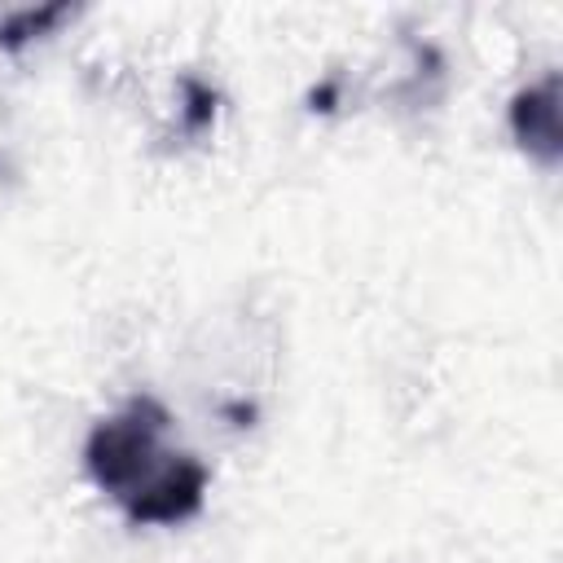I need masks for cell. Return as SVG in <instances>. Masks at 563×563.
<instances>
[{
	"label": "cell",
	"mask_w": 563,
	"mask_h": 563,
	"mask_svg": "<svg viewBox=\"0 0 563 563\" xmlns=\"http://www.w3.org/2000/svg\"><path fill=\"white\" fill-rule=\"evenodd\" d=\"M92 484L141 528H176L207 501V466L172 440V413L154 396H132L106 413L84 444Z\"/></svg>",
	"instance_id": "cell-1"
},
{
	"label": "cell",
	"mask_w": 563,
	"mask_h": 563,
	"mask_svg": "<svg viewBox=\"0 0 563 563\" xmlns=\"http://www.w3.org/2000/svg\"><path fill=\"white\" fill-rule=\"evenodd\" d=\"M510 132L528 158L554 167L563 154V123H559V70H545L537 84L519 88L510 101Z\"/></svg>",
	"instance_id": "cell-2"
},
{
	"label": "cell",
	"mask_w": 563,
	"mask_h": 563,
	"mask_svg": "<svg viewBox=\"0 0 563 563\" xmlns=\"http://www.w3.org/2000/svg\"><path fill=\"white\" fill-rule=\"evenodd\" d=\"M70 18V4H40V9H18L9 18H0V48H22L40 35H48L57 22Z\"/></svg>",
	"instance_id": "cell-3"
},
{
	"label": "cell",
	"mask_w": 563,
	"mask_h": 563,
	"mask_svg": "<svg viewBox=\"0 0 563 563\" xmlns=\"http://www.w3.org/2000/svg\"><path fill=\"white\" fill-rule=\"evenodd\" d=\"M185 97H189L185 128H189V132H202V128L216 119V92H211V88H202L198 79H185Z\"/></svg>",
	"instance_id": "cell-4"
}]
</instances>
